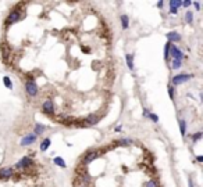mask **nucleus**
<instances>
[{"mask_svg": "<svg viewBox=\"0 0 203 187\" xmlns=\"http://www.w3.org/2000/svg\"><path fill=\"white\" fill-rule=\"evenodd\" d=\"M32 165H35L33 164V161L31 159V157H24L22 159H20V161L15 164V168L17 169H25V168H29V166H32Z\"/></svg>", "mask_w": 203, "mask_h": 187, "instance_id": "1", "label": "nucleus"}, {"mask_svg": "<svg viewBox=\"0 0 203 187\" xmlns=\"http://www.w3.org/2000/svg\"><path fill=\"white\" fill-rule=\"evenodd\" d=\"M192 76L193 75H191V74H180V75H175L173 78V85H181V83L189 80Z\"/></svg>", "mask_w": 203, "mask_h": 187, "instance_id": "2", "label": "nucleus"}, {"mask_svg": "<svg viewBox=\"0 0 203 187\" xmlns=\"http://www.w3.org/2000/svg\"><path fill=\"white\" fill-rule=\"evenodd\" d=\"M25 90L31 97H35V96L38 94V87H36V83L33 82V80H28V82L25 83Z\"/></svg>", "mask_w": 203, "mask_h": 187, "instance_id": "3", "label": "nucleus"}, {"mask_svg": "<svg viewBox=\"0 0 203 187\" xmlns=\"http://www.w3.org/2000/svg\"><path fill=\"white\" fill-rule=\"evenodd\" d=\"M21 15V11L18 10V8H15V10H13L10 13V15L7 17V20H6V25H11V24L17 22L18 21V18H20Z\"/></svg>", "mask_w": 203, "mask_h": 187, "instance_id": "4", "label": "nucleus"}, {"mask_svg": "<svg viewBox=\"0 0 203 187\" xmlns=\"http://www.w3.org/2000/svg\"><path fill=\"white\" fill-rule=\"evenodd\" d=\"M170 51H171V56H173L174 60H178V61H182V58L185 56H184V53L181 51L180 49H177V47L174 46L173 43L170 44Z\"/></svg>", "mask_w": 203, "mask_h": 187, "instance_id": "5", "label": "nucleus"}, {"mask_svg": "<svg viewBox=\"0 0 203 187\" xmlns=\"http://www.w3.org/2000/svg\"><path fill=\"white\" fill-rule=\"evenodd\" d=\"M43 112H45V114H49V115L54 114V105H53L52 100H46V101L43 103Z\"/></svg>", "mask_w": 203, "mask_h": 187, "instance_id": "6", "label": "nucleus"}, {"mask_svg": "<svg viewBox=\"0 0 203 187\" xmlns=\"http://www.w3.org/2000/svg\"><path fill=\"white\" fill-rule=\"evenodd\" d=\"M99 155H100V151H92V153H88V154H85V158H84V164H89V162H92L93 159H96Z\"/></svg>", "mask_w": 203, "mask_h": 187, "instance_id": "7", "label": "nucleus"}, {"mask_svg": "<svg viewBox=\"0 0 203 187\" xmlns=\"http://www.w3.org/2000/svg\"><path fill=\"white\" fill-rule=\"evenodd\" d=\"M15 175L13 168H4V169H0V179H3V177H11Z\"/></svg>", "mask_w": 203, "mask_h": 187, "instance_id": "8", "label": "nucleus"}, {"mask_svg": "<svg viewBox=\"0 0 203 187\" xmlns=\"http://www.w3.org/2000/svg\"><path fill=\"white\" fill-rule=\"evenodd\" d=\"M35 140H36L35 135H26L25 137L21 140V146H29V144H32Z\"/></svg>", "mask_w": 203, "mask_h": 187, "instance_id": "9", "label": "nucleus"}, {"mask_svg": "<svg viewBox=\"0 0 203 187\" xmlns=\"http://www.w3.org/2000/svg\"><path fill=\"white\" fill-rule=\"evenodd\" d=\"M167 39L170 40V43H171V42H180V40H181V36L178 35L177 32H170V33H167Z\"/></svg>", "mask_w": 203, "mask_h": 187, "instance_id": "10", "label": "nucleus"}, {"mask_svg": "<svg viewBox=\"0 0 203 187\" xmlns=\"http://www.w3.org/2000/svg\"><path fill=\"white\" fill-rule=\"evenodd\" d=\"M98 122H99V116H96V115H89L88 118L85 119L86 125H96Z\"/></svg>", "mask_w": 203, "mask_h": 187, "instance_id": "11", "label": "nucleus"}, {"mask_svg": "<svg viewBox=\"0 0 203 187\" xmlns=\"http://www.w3.org/2000/svg\"><path fill=\"white\" fill-rule=\"evenodd\" d=\"M125 60H127L128 68L134 69V56H132V54H125Z\"/></svg>", "mask_w": 203, "mask_h": 187, "instance_id": "12", "label": "nucleus"}, {"mask_svg": "<svg viewBox=\"0 0 203 187\" xmlns=\"http://www.w3.org/2000/svg\"><path fill=\"white\" fill-rule=\"evenodd\" d=\"M50 144H52V141H50V139H45V140L40 143V151H46L47 148L50 147Z\"/></svg>", "mask_w": 203, "mask_h": 187, "instance_id": "13", "label": "nucleus"}, {"mask_svg": "<svg viewBox=\"0 0 203 187\" xmlns=\"http://www.w3.org/2000/svg\"><path fill=\"white\" fill-rule=\"evenodd\" d=\"M45 126H43V125H40V123H36L35 125V133H33V135L35 136H38V135H42L43 133V130H45Z\"/></svg>", "mask_w": 203, "mask_h": 187, "instance_id": "14", "label": "nucleus"}, {"mask_svg": "<svg viewBox=\"0 0 203 187\" xmlns=\"http://www.w3.org/2000/svg\"><path fill=\"white\" fill-rule=\"evenodd\" d=\"M180 130H181V135L182 136L187 135V125H185V121H184V119H180Z\"/></svg>", "mask_w": 203, "mask_h": 187, "instance_id": "15", "label": "nucleus"}, {"mask_svg": "<svg viewBox=\"0 0 203 187\" xmlns=\"http://www.w3.org/2000/svg\"><path fill=\"white\" fill-rule=\"evenodd\" d=\"M53 161H54V164H56V165H59L60 168H66L67 166L66 162H64V159H63V158H60V157H56Z\"/></svg>", "mask_w": 203, "mask_h": 187, "instance_id": "16", "label": "nucleus"}, {"mask_svg": "<svg viewBox=\"0 0 203 187\" xmlns=\"http://www.w3.org/2000/svg\"><path fill=\"white\" fill-rule=\"evenodd\" d=\"M121 26L122 29H127L129 26V22H128V17L127 15H121Z\"/></svg>", "mask_w": 203, "mask_h": 187, "instance_id": "17", "label": "nucleus"}, {"mask_svg": "<svg viewBox=\"0 0 203 187\" xmlns=\"http://www.w3.org/2000/svg\"><path fill=\"white\" fill-rule=\"evenodd\" d=\"M3 82H4V85H6L7 89H13V83H11V80H10L9 76H3Z\"/></svg>", "mask_w": 203, "mask_h": 187, "instance_id": "18", "label": "nucleus"}, {"mask_svg": "<svg viewBox=\"0 0 203 187\" xmlns=\"http://www.w3.org/2000/svg\"><path fill=\"white\" fill-rule=\"evenodd\" d=\"M170 44L171 43L168 42L167 44H166V47H164V58L168 60V56H170Z\"/></svg>", "mask_w": 203, "mask_h": 187, "instance_id": "19", "label": "nucleus"}, {"mask_svg": "<svg viewBox=\"0 0 203 187\" xmlns=\"http://www.w3.org/2000/svg\"><path fill=\"white\" fill-rule=\"evenodd\" d=\"M117 143H120V144H132L134 143V140H131V139H121V140H118Z\"/></svg>", "mask_w": 203, "mask_h": 187, "instance_id": "20", "label": "nucleus"}, {"mask_svg": "<svg viewBox=\"0 0 203 187\" xmlns=\"http://www.w3.org/2000/svg\"><path fill=\"white\" fill-rule=\"evenodd\" d=\"M185 20H187V22H192L193 21V14H192V11H188L187 14H185Z\"/></svg>", "mask_w": 203, "mask_h": 187, "instance_id": "21", "label": "nucleus"}, {"mask_svg": "<svg viewBox=\"0 0 203 187\" xmlns=\"http://www.w3.org/2000/svg\"><path fill=\"white\" fill-rule=\"evenodd\" d=\"M168 4H170V7H174V8H180L181 7V2H175V0H171Z\"/></svg>", "mask_w": 203, "mask_h": 187, "instance_id": "22", "label": "nucleus"}, {"mask_svg": "<svg viewBox=\"0 0 203 187\" xmlns=\"http://www.w3.org/2000/svg\"><path fill=\"white\" fill-rule=\"evenodd\" d=\"M146 187H159V184H157V182L153 179V180H149V182H147V183H146Z\"/></svg>", "mask_w": 203, "mask_h": 187, "instance_id": "23", "label": "nucleus"}, {"mask_svg": "<svg viewBox=\"0 0 203 187\" xmlns=\"http://www.w3.org/2000/svg\"><path fill=\"white\" fill-rule=\"evenodd\" d=\"M180 68H181V61L174 60V61H173V69H180Z\"/></svg>", "mask_w": 203, "mask_h": 187, "instance_id": "24", "label": "nucleus"}, {"mask_svg": "<svg viewBox=\"0 0 203 187\" xmlns=\"http://www.w3.org/2000/svg\"><path fill=\"white\" fill-rule=\"evenodd\" d=\"M191 137H192V140H193V141H198L200 137H202V132H198V133H195V135L191 136Z\"/></svg>", "mask_w": 203, "mask_h": 187, "instance_id": "25", "label": "nucleus"}, {"mask_svg": "<svg viewBox=\"0 0 203 187\" xmlns=\"http://www.w3.org/2000/svg\"><path fill=\"white\" fill-rule=\"evenodd\" d=\"M147 116H149V118H150L153 122H159V116L156 114H152V112H149V115H147Z\"/></svg>", "mask_w": 203, "mask_h": 187, "instance_id": "26", "label": "nucleus"}, {"mask_svg": "<svg viewBox=\"0 0 203 187\" xmlns=\"http://www.w3.org/2000/svg\"><path fill=\"white\" fill-rule=\"evenodd\" d=\"M168 96H170L171 100H174V87L173 86H168Z\"/></svg>", "mask_w": 203, "mask_h": 187, "instance_id": "27", "label": "nucleus"}, {"mask_svg": "<svg viewBox=\"0 0 203 187\" xmlns=\"http://www.w3.org/2000/svg\"><path fill=\"white\" fill-rule=\"evenodd\" d=\"M170 13H171V14H177V13H178V8H174V7H170Z\"/></svg>", "mask_w": 203, "mask_h": 187, "instance_id": "28", "label": "nucleus"}, {"mask_svg": "<svg viewBox=\"0 0 203 187\" xmlns=\"http://www.w3.org/2000/svg\"><path fill=\"white\" fill-rule=\"evenodd\" d=\"M191 4V2H181V6H184V7H188Z\"/></svg>", "mask_w": 203, "mask_h": 187, "instance_id": "29", "label": "nucleus"}, {"mask_svg": "<svg viewBox=\"0 0 203 187\" xmlns=\"http://www.w3.org/2000/svg\"><path fill=\"white\" fill-rule=\"evenodd\" d=\"M81 49H82V51H84V53H89V47H86V46H82Z\"/></svg>", "mask_w": 203, "mask_h": 187, "instance_id": "30", "label": "nucleus"}, {"mask_svg": "<svg viewBox=\"0 0 203 187\" xmlns=\"http://www.w3.org/2000/svg\"><path fill=\"white\" fill-rule=\"evenodd\" d=\"M149 115V111H147V108H143V116H147Z\"/></svg>", "mask_w": 203, "mask_h": 187, "instance_id": "31", "label": "nucleus"}, {"mask_svg": "<svg viewBox=\"0 0 203 187\" xmlns=\"http://www.w3.org/2000/svg\"><path fill=\"white\" fill-rule=\"evenodd\" d=\"M196 161L198 162H202L203 161V157H200V155H199V157H196Z\"/></svg>", "mask_w": 203, "mask_h": 187, "instance_id": "32", "label": "nucleus"}, {"mask_svg": "<svg viewBox=\"0 0 203 187\" xmlns=\"http://www.w3.org/2000/svg\"><path fill=\"white\" fill-rule=\"evenodd\" d=\"M163 6H164V3H163V2H159V3H157V7H160V8H161Z\"/></svg>", "mask_w": 203, "mask_h": 187, "instance_id": "33", "label": "nucleus"}, {"mask_svg": "<svg viewBox=\"0 0 203 187\" xmlns=\"http://www.w3.org/2000/svg\"><path fill=\"white\" fill-rule=\"evenodd\" d=\"M193 4H195V7H196V8H198V10H199V2H195V3H193Z\"/></svg>", "mask_w": 203, "mask_h": 187, "instance_id": "34", "label": "nucleus"}, {"mask_svg": "<svg viewBox=\"0 0 203 187\" xmlns=\"http://www.w3.org/2000/svg\"><path fill=\"white\" fill-rule=\"evenodd\" d=\"M120 130H121V125H118L117 128H115V132H120Z\"/></svg>", "mask_w": 203, "mask_h": 187, "instance_id": "35", "label": "nucleus"}, {"mask_svg": "<svg viewBox=\"0 0 203 187\" xmlns=\"http://www.w3.org/2000/svg\"><path fill=\"white\" fill-rule=\"evenodd\" d=\"M189 187H193V183H192V180L189 179Z\"/></svg>", "mask_w": 203, "mask_h": 187, "instance_id": "36", "label": "nucleus"}]
</instances>
